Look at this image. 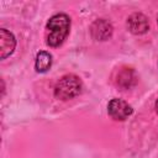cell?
<instances>
[{"label": "cell", "instance_id": "obj_4", "mask_svg": "<svg viewBox=\"0 0 158 158\" xmlns=\"http://www.w3.org/2000/svg\"><path fill=\"white\" fill-rule=\"evenodd\" d=\"M112 25L105 20V19H99L93 22L90 26V33L94 40L96 41H106L111 37L112 35Z\"/></svg>", "mask_w": 158, "mask_h": 158}, {"label": "cell", "instance_id": "obj_9", "mask_svg": "<svg viewBox=\"0 0 158 158\" xmlns=\"http://www.w3.org/2000/svg\"><path fill=\"white\" fill-rule=\"evenodd\" d=\"M156 110H157V112H158V99H157V101H156Z\"/></svg>", "mask_w": 158, "mask_h": 158}, {"label": "cell", "instance_id": "obj_1", "mask_svg": "<svg viewBox=\"0 0 158 158\" xmlns=\"http://www.w3.org/2000/svg\"><path fill=\"white\" fill-rule=\"evenodd\" d=\"M70 19L65 14L53 15L46 25V43L49 47L60 46L69 35Z\"/></svg>", "mask_w": 158, "mask_h": 158}, {"label": "cell", "instance_id": "obj_10", "mask_svg": "<svg viewBox=\"0 0 158 158\" xmlns=\"http://www.w3.org/2000/svg\"><path fill=\"white\" fill-rule=\"evenodd\" d=\"M157 21H158V19H157Z\"/></svg>", "mask_w": 158, "mask_h": 158}, {"label": "cell", "instance_id": "obj_6", "mask_svg": "<svg viewBox=\"0 0 158 158\" xmlns=\"http://www.w3.org/2000/svg\"><path fill=\"white\" fill-rule=\"evenodd\" d=\"M16 47V40L11 32L5 28L0 30V58L5 59L10 54H12Z\"/></svg>", "mask_w": 158, "mask_h": 158}, {"label": "cell", "instance_id": "obj_2", "mask_svg": "<svg viewBox=\"0 0 158 158\" xmlns=\"http://www.w3.org/2000/svg\"><path fill=\"white\" fill-rule=\"evenodd\" d=\"M83 84L79 77L74 74H67L62 77L54 86V96L59 100H69L78 96L81 93Z\"/></svg>", "mask_w": 158, "mask_h": 158}, {"label": "cell", "instance_id": "obj_8", "mask_svg": "<svg viewBox=\"0 0 158 158\" xmlns=\"http://www.w3.org/2000/svg\"><path fill=\"white\" fill-rule=\"evenodd\" d=\"M52 67V54L41 51L36 54V60H35V69L38 73H44Z\"/></svg>", "mask_w": 158, "mask_h": 158}, {"label": "cell", "instance_id": "obj_3", "mask_svg": "<svg viewBox=\"0 0 158 158\" xmlns=\"http://www.w3.org/2000/svg\"><path fill=\"white\" fill-rule=\"evenodd\" d=\"M107 112L111 118L116 121H125L128 116L132 115L133 109L122 99H112L107 104Z\"/></svg>", "mask_w": 158, "mask_h": 158}, {"label": "cell", "instance_id": "obj_5", "mask_svg": "<svg viewBox=\"0 0 158 158\" xmlns=\"http://www.w3.org/2000/svg\"><path fill=\"white\" fill-rule=\"evenodd\" d=\"M127 28L135 35H143L149 28L148 19L141 12H135L127 19Z\"/></svg>", "mask_w": 158, "mask_h": 158}, {"label": "cell", "instance_id": "obj_7", "mask_svg": "<svg viewBox=\"0 0 158 158\" xmlns=\"http://www.w3.org/2000/svg\"><path fill=\"white\" fill-rule=\"evenodd\" d=\"M136 83V75L131 68H123L120 70L116 78V84L122 89H130Z\"/></svg>", "mask_w": 158, "mask_h": 158}]
</instances>
